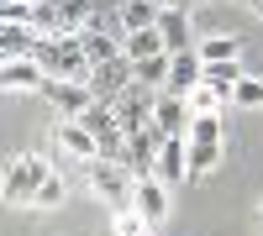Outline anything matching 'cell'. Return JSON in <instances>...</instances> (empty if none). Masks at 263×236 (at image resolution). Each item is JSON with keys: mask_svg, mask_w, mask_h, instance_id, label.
<instances>
[{"mask_svg": "<svg viewBox=\"0 0 263 236\" xmlns=\"http://www.w3.org/2000/svg\"><path fill=\"white\" fill-rule=\"evenodd\" d=\"M84 174H90L95 200H105V210H126L132 200H137V174H132L126 163H116V158H95V163H84Z\"/></svg>", "mask_w": 263, "mask_h": 236, "instance_id": "7a4b0ae2", "label": "cell"}, {"mask_svg": "<svg viewBox=\"0 0 263 236\" xmlns=\"http://www.w3.org/2000/svg\"><path fill=\"white\" fill-rule=\"evenodd\" d=\"M132 79H137V74H132V58L121 53L116 63H100V69L90 74V95H95V100H105V105H116V100L132 90Z\"/></svg>", "mask_w": 263, "mask_h": 236, "instance_id": "52a82bcc", "label": "cell"}, {"mask_svg": "<svg viewBox=\"0 0 263 236\" xmlns=\"http://www.w3.org/2000/svg\"><path fill=\"white\" fill-rule=\"evenodd\" d=\"M95 16V0H32V27L42 37H69L84 32Z\"/></svg>", "mask_w": 263, "mask_h": 236, "instance_id": "3957f363", "label": "cell"}, {"mask_svg": "<svg viewBox=\"0 0 263 236\" xmlns=\"http://www.w3.org/2000/svg\"><path fill=\"white\" fill-rule=\"evenodd\" d=\"M232 105H242V111H263V79L248 74V79L232 90Z\"/></svg>", "mask_w": 263, "mask_h": 236, "instance_id": "d4e9b609", "label": "cell"}, {"mask_svg": "<svg viewBox=\"0 0 263 236\" xmlns=\"http://www.w3.org/2000/svg\"><path fill=\"white\" fill-rule=\"evenodd\" d=\"M184 142H190V179L200 184L211 168L221 163V147H227L221 142V116H195V126H190Z\"/></svg>", "mask_w": 263, "mask_h": 236, "instance_id": "5b68a950", "label": "cell"}, {"mask_svg": "<svg viewBox=\"0 0 263 236\" xmlns=\"http://www.w3.org/2000/svg\"><path fill=\"white\" fill-rule=\"evenodd\" d=\"M158 11H190V0H153Z\"/></svg>", "mask_w": 263, "mask_h": 236, "instance_id": "484cf974", "label": "cell"}, {"mask_svg": "<svg viewBox=\"0 0 263 236\" xmlns=\"http://www.w3.org/2000/svg\"><path fill=\"white\" fill-rule=\"evenodd\" d=\"M37 95H42V100H48L53 111H58V121H79V116H84V111L95 105L90 84H79V79H48V84H42Z\"/></svg>", "mask_w": 263, "mask_h": 236, "instance_id": "8992f818", "label": "cell"}, {"mask_svg": "<svg viewBox=\"0 0 263 236\" xmlns=\"http://www.w3.org/2000/svg\"><path fill=\"white\" fill-rule=\"evenodd\" d=\"M42 32L27 27V21H0V63L6 58H37Z\"/></svg>", "mask_w": 263, "mask_h": 236, "instance_id": "7c38bea8", "label": "cell"}, {"mask_svg": "<svg viewBox=\"0 0 263 236\" xmlns=\"http://www.w3.org/2000/svg\"><path fill=\"white\" fill-rule=\"evenodd\" d=\"M63 200H69V184H63V174H48V184L37 189V200H32V210H58Z\"/></svg>", "mask_w": 263, "mask_h": 236, "instance_id": "cb8c5ba5", "label": "cell"}, {"mask_svg": "<svg viewBox=\"0 0 263 236\" xmlns=\"http://www.w3.org/2000/svg\"><path fill=\"white\" fill-rule=\"evenodd\" d=\"M205 79V58L200 53H168V95H190L195 84Z\"/></svg>", "mask_w": 263, "mask_h": 236, "instance_id": "5bb4252c", "label": "cell"}, {"mask_svg": "<svg viewBox=\"0 0 263 236\" xmlns=\"http://www.w3.org/2000/svg\"><path fill=\"white\" fill-rule=\"evenodd\" d=\"M132 74H137V84H147V90H168V53L132 63Z\"/></svg>", "mask_w": 263, "mask_h": 236, "instance_id": "7402d4cb", "label": "cell"}, {"mask_svg": "<svg viewBox=\"0 0 263 236\" xmlns=\"http://www.w3.org/2000/svg\"><path fill=\"white\" fill-rule=\"evenodd\" d=\"M79 42H84V53H90L95 69H100V63H116V58L126 53V37H121V32H105V27H84Z\"/></svg>", "mask_w": 263, "mask_h": 236, "instance_id": "9a60e30c", "label": "cell"}, {"mask_svg": "<svg viewBox=\"0 0 263 236\" xmlns=\"http://www.w3.org/2000/svg\"><path fill=\"white\" fill-rule=\"evenodd\" d=\"M48 174H53V163L42 158V153H16V158L6 163V184H0L6 205H32L37 189L48 184Z\"/></svg>", "mask_w": 263, "mask_h": 236, "instance_id": "277c9868", "label": "cell"}, {"mask_svg": "<svg viewBox=\"0 0 263 236\" xmlns=\"http://www.w3.org/2000/svg\"><path fill=\"white\" fill-rule=\"evenodd\" d=\"M116 16H121V37H132V32H147V27H158V6L153 0H116Z\"/></svg>", "mask_w": 263, "mask_h": 236, "instance_id": "ac0fdd59", "label": "cell"}, {"mask_svg": "<svg viewBox=\"0 0 263 236\" xmlns=\"http://www.w3.org/2000/svg\"><path fill=\"white\" fill-rule=\"evenodd\" d=\"M53 142H58V153L74 158V163H95L100 158V142H95V132L84 121H58L53 126Z\"/></svg>", "mask_w": 263, "mask_h": 236, "instance_id": "ba28073f", "label": "cell"}, {"mask_svg": "<svg viewBox=\"0 0 263 236\" xmlns=\"http://www.w3.org/2000/svg\"><path fill=\"white\" fill-rule=\"evenodd\" d=\"M158 53H168V42H163V32H158V27H147V32H132V37H126V58H132V63L158 58Z\"/></svg>", "mask_w": 263, "mask_h": 236, "instance_id": "44dd1931", "label": "cell"}, {"mask_svg": "<svg viewBox=\"0 0 263 236\" xmlns=\"http://www.w3.org/2000/svg\"><path fill=\"white\" fill-rule=\"evenodd\" d=\"M37 63H42L48 79H79V84H90V74H95V63H90V53H84L79 32H69V37H42Z\"/></svg>", "mask_w": 263, "mask_h": 236, "instance_id": "6da1fadb", "label": "cell"}, {"mask_svg": "<svg viewBox=\"0 0 263 236\" xmlns=\"http://www.w3.org/2000/svg\"><path fill=\"white\" fill-rule=\"evenodd\" d=\"M153 126H158L163 137H190V126H195L190 100H184V95H168V90H158V105H153Z\"/></svg>", "mask_w": 263, "mask_h": 236, "instance_id": "30bf717a", "label": "cell"}, {"mask_svg": "<svg viewBox=\"0 0 263 236\" xmlns=\"http://www.w3.org/2000/svg\"><path fill=\"white\" fill-rule=\"evenodd\" d=\"M168 137L158 132V126H142V132H132L126 137V168L137 179H153V168H158V147H163Z\"/></svg>", "mask_w": 263, "mask_h": 236, "instance_id": "9c48e42d", "label": "cell"}, {"mask_svg": "<svg viewBox=\"0 0 263 236\" xmlns=\"http://www.w3.org/2000/svg\"><path fill=\"white\" fill-rule=\"evenodd\" d=\"M147 226H153V221L142 216L137 205H126V210H111V231H116V236H147Z\"/></svg>", "mask_w": 263, "mask_h": 236, "instance_id": "603a6c76", "label": "cell"}, {"mask_svg": "<svg viewBox=\"0 0 263 236\" xmlns=\"http://www.w3.org/2000/svg\"><path fill=\"white\" fill-rule=\"evenodd\" d=\"M195 53H200L205 63H232L237 53H242V42H237L232 32H216V37H200V42H195Z\"/></svg>", "mask_w": 263, "mask_h": 236, "instance_id": "ffe728a7", "label": "cell"}, {"mask_svg": "<svg viewBox=\"0 0 263 236\" xmlns=\"http://www.w3.org/2000/svg\"><path fill=\"white\" fill-rule=\"evenodd\" d=\"M42 84H48V74H42L37 58H6L0 63V90L21 95V90H42Z\"/></svg>", "mask_w": 263, "mask_h": 236, "instance_id": "4fadbf2b", "label": "cell"}, {"mask_svg": "<svg viewBox=\"0 0 263 236\" xmlns=\"http://www.w3.org/2000/svg\"><path fill=\"white\" fill-rule=\"evenodd\" d=\"M158 32H163V42H168V53H190V48H195L190 11H163V16H158Z\"/></svg>", "mask_w": 263, "mask_h": 236, "instance_id": "d6986e66", "label": "cell"}, {"mask_svg": "<svg viewBox=\"0 0 263 236\" xmlns=\"http://www.w3.org/2000/svg\"><path fill=\"white\" fill-rule=\"evenodd\" d=\"M184 100H190V111H195V116H221L227 105H232V90H227V84H216V79H200Z\"/></svg>", "mask_w": 263, "mask_h": 236, "instance_id": "2e32d148", "label": "cell"}, {"mask_svg": "<svg viewBox=\"0 0 263 236\" xmlns=\"http://www.w3.org/2000/svg\"><path fill=\"white\" fill-rule=\"evenodd\" d=\"M132 205H137L153 226L168 221V184L163 179H137V200H132Z\"/></svg>", "mask_w": 263, "mask_h": 236, "instance_id": "e0dca14e", "label": "cell"}, {"mask_svg": "<svg viewBox=\"0 0 263 236\" xmlns=\"http://www.w3.org/2000/svg\"><path fill=\"white\" fill-rule=\"evenodd\" d=\"M153 179H163L168 189L174 184H190V142L184 137H168L158 147V168H153Z\"/></svg>", "mask_w": 263, "mask_h": 236, "instance_id": "8fae6325", "label": "cell"}]
</instances>
